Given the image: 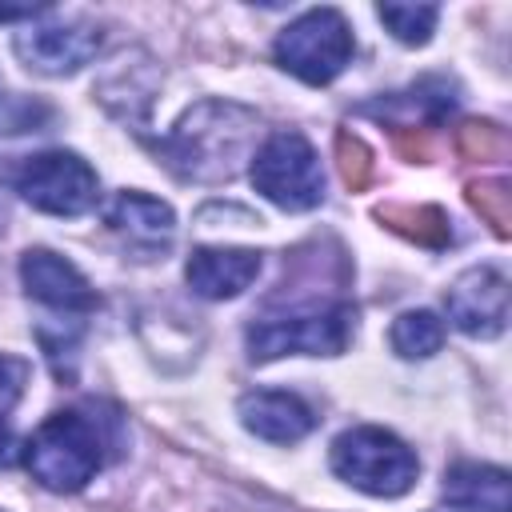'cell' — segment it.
I'll use <instances>...</instances> for the list:
<instances>
[{"mask_svg":"<svg viewBox=\"0 0 512 512\" xmlns=\"http://www.w3.org/2000/svg\"><path fill=\"white\" fill-rule=\"evenodd\" d=\"M444 308H448V320L464 336H480V340L500 336L504 324H508V280H504V272L492 268V264L460 272L452 280V288L444 292Z\"/></svg>","mask_w":512,"mask_h":512,"instance_id":"obj_9","label":"cell"},{"mask_svg":"<svg viewBox=\"0 0 512 512\" xmlns=\"http://www.w3.org/2000/svg\"><path fill=\"white\" fill-rule=\"evenodd\" d=\"M0 220H4V208H0Z\"/></svg>","mask_w":512,"mask_h":512,"instance_id":"obj_20","label":"cell"},{"mask_svg":"<svg viewBox=\"0 0 512 512\" xmlns=\"http://www.w3.org/2000/svg\"><path fill=\"white\" fill-rule=\"evenodd\" d=\"M104 220L140 252H164L176 232V212L144 192H116L112 204L104 208Z\"/></svg>","mask_w":512,"mask_h":512,"instance_id":"obj_13","label":"cell"},{"mask_svg":"<svg viewBox=\"0 0 512 512\" xmlns=\"http://www.w3.org/2000/svg\"><path fill=\"white\" fill-rule=\"evenodd\" d=\"M252 184L264 200H272L284 212H308L324 200V172H320V156L316 148L284 128L272 132L256 152H252Z\"/></svg>","mask_w":512,"mask_h":512,"instance_id":"obj_6","label":"cell"},{"mask_svg":"<svg viewBox=\"0 0 512 512\" xmlns=\"http://www.w3.org/2000/svg\"><path fill=\"white\" fill-rule=\"evenodd\" d=\"M356 336V308L336 304H312L284 316L256 320L248 328V356L252 360H276V356H340Z\"/></svg>","mask_w":512,"mask_h":512,"instance_id":"obj_4","label":"cell"},{"mask_svg":"<svg viewBox=\"0 0 512 512\" xmlns=\"http://www.w3.org/2000/svg\"><path fill=\"white\" fill-rule=\"evenodd\" d=\"M388 344L404 360H428L444 344V320L436 312H428V308L400 312L396 324H392V332H388Z\"/></svg>","mask_w":512,"mask_h":512,"instance_id":"obj_15","label":"cell"},{"mask_svg":"<svg viewBox=\"0 0 512 512\" xmlns=\"http://www.w3.org/2000/svg\"><path fill=\"white\" fill-rule=\"evenodd\" d=\"M332 472L344 484H352L368 496L392 500V496H404L416 484L420 460L388 428L360 424V428H348L332 440Z\"/></svg>","mask_w":512,"mask_h":512,"instance_id":"obj_3","label":"cell"},{"mask_svg":"<svg viewBox=\"0 0 512 512\" xmlns=\"http://www.w3.org/2000/svg\"><path fill=\"white\" fill-rule=\"evenodd\" d=\"M20 460L48 492H80L104 464L100 424L84 412H56L28 436Z\"/></svg>","mask_w":512,"mask_h":512,"instance_id":"obj_2","label":"cell"},{"mask_svg":"<svg viewBox=\"0 0 512 512\" xmlns=\"http://www.w3.org/2000/svg\"><path fill=\"white\" fill-rule=\"evenodd\" d=\"M436 512H480V508H460V504H448V508H436Z\"/></svg>","mask_w":512,"mask_h":512,"instance_id":"obj_19","label":"cell"},{"mask_svg":"<svg viewBox=\"0 0 512 512\" xmlns=\"http://www.w3.org/2000/svg\"><path fill=\"white\" fill-rule=\"evenodd\" d=\"M12 188L48 216H84L100 200V180L88 160L64 148L24 156L12 172Z\"/></svg>","mask_w":512,"mask_h":512,"instance_id":"obj_7","label":"cell"},{"mask_svg":"<svg viewBox=\"0 0 512 512\" xmlns=\"http://www.w3.org/2000/svg\"><path fill=\"white\" fill-rule=\"evenodd\" d=\"M444 500L480 512H508V472L492 464H456L444 476Z\"/></svg>","mask_w":512,"mask_h":512,"instance_id":"obj_14","label":"cell"},{"mask_svg":"<svg viewBox=\"0 0 512 512\" xmlns=\"http://www.w3.org/2000/svg\"><path fill=\"white\" fill-rule=\"evenodd\" d=\"M100 28L92 20H32L12 36L16 56L44 76H68L100 52Z\"/></svg>","mask_w":512,"mask_h":512,"instance_id":"obj_8","label":"cell"},{"mask_svg":"<svg viewBox=\"0 0 512 512\" xmlns=\"http://www.w3.org/2000/svg\"><path fill=\"white\" fill-rule=\"evenodd\" d=\"M28 376H32L28 360L0 352V412H8V408H12V404L24 396V384H28Z\"/></svg>","mask_w":512,"mask_h":512,"instance_id":"obj_17","label":"cell"},{"mask_svg":"<svg viewBox=\"0 0 512 512\" xmlns=\"http://www.w3.org/2000/svg\"><path fill=\"white\" fill-rule=\"evenodd\" d=\"M260 116L228 104V100H204L192 112L180 116V124L168 132L164 160L184 176V180H228L236 176L240 160L252 152V136H256Z\"/></svg>","mask_w":512,"mask_h":512,"instance_id":"obj_1","label":"cell"},{"mask_svg":"<svg viewBox=\"0 0 512 512\" xmlns=\"http://www.w3.org/2000/svg\"><path fill=\"white\" fill-rule=\"evenodd\" d=\"M260 276L256 248H192L184 280L204 300H232Z\"/></svg>","mask_w":512,"mask_h":512,"instance_id":"obj_11","label":"cell"},{"mask_svg":"<svg viewBox=\"0 0 512 512\" xmlns=\"http://www.w3.org/2000/svg\"><path fill=\"white\" fill-rule=\"evenodd\" d=\"M352 28L336 8H308L296 16L272 44V56L284 72H292L304 84H328L336 80L352 60Z\"/></svg>","mask_w":512,"mask_h":512,"instance_id":"obj_5","label":"cell"},{"mask_svg":"<svg viewBox=\"0 0 512 512\" xmlns=\"http://www.w3.org/2000/svg\"><path fill=\"white\" fill-rule=\"evenodd\" d=\"M240 424L268 444H296L316 428V412L292 392H248L240 396Z\"/></svg>","mask_w":512,"mask_h":512,"instance_id":"obj_12","label":"cell"},{"mask_svg":"<svg viewBox=\"0 0 512 512\" xmlns=\"http://www.w3.org/2000/svg\"><path fill=\"white\" fill-rule=\"evenodd\" d=\"M376 16L400 44H428L440 20V8L436 4H380Z\"/></svg>","mask_w":512,"mask_h":512,"instance_id":"obj_16","label":"cell"},{"mask_svg":"<svg viewBox=\"0 0 512 512\" xmlns=\"http://www.w3.org/2000/svg\"><path fill=\"white\" fill-rule=\"evenodd\" d=\"M16 448H20V444H16V436H12V428H8L4 420H0V468H4V464H12V460L20 456Z\"/></svg>","mask_w":512,"mask_h":512,"instance_id":"obj_18","label":"cell"},{"mask_svg":"<svg viewBox=\"0 0 512 512\" xmlns=\"http://www.w3.org/2000/svg\"><path fill=\"white\" fill-rule=\"evenodd\" d=\"M20 280H24V292L52 312L80 316L96 308V288L88 284V276L72 260L56 256L52 248H28L20 256Z\"/></svg>","mask_w":512,"mask_h":512,"instance_id":"obj_10","label":"cell"}]
</instances>
